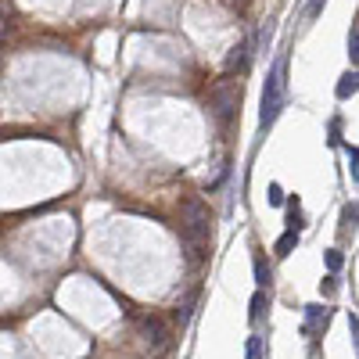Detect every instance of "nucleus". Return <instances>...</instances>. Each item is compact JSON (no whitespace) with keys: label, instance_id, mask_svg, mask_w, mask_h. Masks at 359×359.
<instances>
[{"label":"nucleus","instance_id":"ddd939ff","mask_svg":"<svg viewBox=\"0 0 359 359\" xmlns=\"http://www.w3.org/2000/svg\"><path fill=\"white\" fill-rule=\"evenodd\" d=\"M327 266H331V269H341V252H338V248L327 252Z\"/></svg>","mask_w":359,"mask_h":359},{"label":"nucleus","instance_id":"423d86ee","mask_svg":"<svg viewBox=\"0 0 359 359\" xmlns=\"http://www.w3.org/2000/svg\"><path fill=\"white\" fill-rule=\"evenodd\" d=\"M248 62V43L241 40V43H237L233 50H230V57H226V72H233V69H241Z\"/></svg>","mask_w":359,"mask_h":359},{"label":"nucleus","instance_id":"2eb2a0df","mask_svg":"<svg viewBox=\"0 0 359 359\" xmlns=\"http://www.w3.org/2000/svg\"><path fill=\"white\" fill-rule=\"evenodd\" d=\"M223 4H226L230 11H245V8H248V0H223Z\"/></svg>","mask_w":359,"mask_h":359},{"label":"nucleus","instance_id":"f257e3e1","mask_svg":"<svg viewBox=\"0 0 359 359\" xmlns=\"http://www.w3.org/2000/svg\"><path fill=\"white\" fill-rule=\"evenodd\" d=\"M180 212H184L180 237H184V245H187V255L198 262V259H205V252H208V208H205L201 198H187Z\"/></svg>","mask_w":359,"mask_h":359},{"label":"nucleus","instance_id":"f03ea898","mask_svg":"<svg viewBox=\"0 0 359 359\" xmlns=\"http://www.w3.org/2000/svg\"><path fill=\"white\" fill-rule=\"evenodd\" d=\"M284 97H287V62L277 57L269 76H266V86H262V108H259V126L262 130H269L277 123V115L284 108Z\"/></svg>","mask_w":359,"mask_h":359},{"label":"nucleus","instance_id":"9d476101","mask_svg":"<svg viewBox=\"0 0 359 359\" xmlns=\"http://www.w3.org/2000/svg\"><path fill=\"white\" fill-rule=\"evenodd\" d=\"M306 320H309V327H320V323H327V309L323 306H306Z\"/></svg>","mask_w":359,"mask_h":359},{"label":"nucleus","instance_id":"9b49d317","mask_svg":"<svg viewBox=\"0 0 359 359\" xmlns=\"http://www.w3.org/2000/svg\"><path fill=\"white\" fill-rule=\"evenodd\" d=\"M348 57H352V65H355V57H359V25L355 22L348 29Z\"/></svg>","mask_w":359,"mask_h":359},{"label":"nucleus","instance_id":"39448f33","mask_svg":"<svg viewBox=\"0 0 359 359\" xmlns=\"http://www.w3.org/2000/svg\"><path fill=\"white\" fill-rule=\"evenodd\" d=\"M298 233H302V226H287L284 233H280V241H277V255H291L294 252V245H298Z\"/></svg>","mask_w":359,"mask_h":359},{"label":"nucleus","instance_id":"dca6fc26","mask_svg":"<svg viewBox=\"0 0 359 359\" xmlns=\"http://www.w3.org/2000/svg\"><path fill=\"white\" fill-rule=\"evenodd\" d=\"M269 201H273V205H280V201H284V194H280V187H277V184L269 187Z\"/></svg>","mask_w":359,"mask_h":359},{"label":"nucleus","instance_id":"1a4fd4ad","mask_svg":"<svg viewBox=\"0 0 359 359\" xmlns=\"http://www.w3.org/2000/svg\"><path fill=\"white\" fill-rule=\"evenodd\" d=\"M355 72H348V76H341V83H338V97H352L355 94Z\"/></svg>","mask_w":359,"mask_h":359},{"label":"nucleus","instance_id":"0eeeda50","mask_svg":"<svg viewBox=\"0 0 359 359\" xmlns=\"http://www.w3.org/2000/svg\"><path fill=\"white\" fill-rule=\"evenodd\" d=\"M269 280H273V273H269V262L262 255H255V284L259 287H269Z\"/></svg>","mask_w":359,"mask_h":359},{"label":"nucleus","instance_id":"20e7f679","mask_svg":"<svg viewBox=\"0 0 359 359\" xmlns=\"http://www.w3.org/2000/svg\"><path fill=\"white\" fill-rule=\"evenodd\" d=\"M140 338L151 352H165L169 348V327L158 320V316H144L140 320Z\"/></svg>","mask_w":359,"mask_h":359},{"label":"nucleus","instance_id":"4468645a","mask_svg":"<svg viewBox=\"0 0 359 359\" xmlns=\"http://www.w3.org/2000/svg\"><path fill=\"white\" fill-rule=\"evenodd\" d=\"M348 172H352V180L359 176V165H355V147H348Z\"/></svg>","mask_w":359,"mask_h":359},{"label":"nucleus","instance_id":"7ed1b4c3","mask_svg":"<svg viewBox=\"0 0 359 359\" xmlns=\"http://www.w3.org/2000/svg\"><path fill=\"white\" fill-rule=\"evenodd\" d=\"M237 108H241V83H237V79H219L212 86V115H216V123L223 130L233 123Z\"/></svg>","mask_w":359,"mask_h":359},{"label":"nucleus","instance_id":"f8f14e48","mask_svg":"<svg viewBox=\"0 0 359 359\" xmlns=\"http://www.w3.org/2000/svg\"><path fill=\"white\" fill-rule=\"evenodd\" d=\"M248 359H262V338L259 334L248 338Z\"/></svg>","mask_w":359,"mask_h":359},{"label":"nucleus","instance_id":"f3484780","mask_svg":"<svg viewBox=\"0 0 359 359\" xmlns=\"http://www.w3.org/2000/svg\"><path fill=\"white\" fill-rule=\"evenodd\" d=\"M323 4H327V0H313V4H309V18H316L323 11Z\"/></svg>","mask_w":359,"mask_h":359},{"label":"nucleus","instance_id":"6e6552de","mask_svg":"<svg viewBox=\"0 0 359 359\" xmlns=\"http://www.w3.org/2000/svg\"><path fill=\"white\" fill-rule=\"evenodd\" d=\"M266 309H269V298H266V287H262V291H255V298H252V320H262Z\"/></svg>","mask_w":359,"mask_h":359}]
</instances>
